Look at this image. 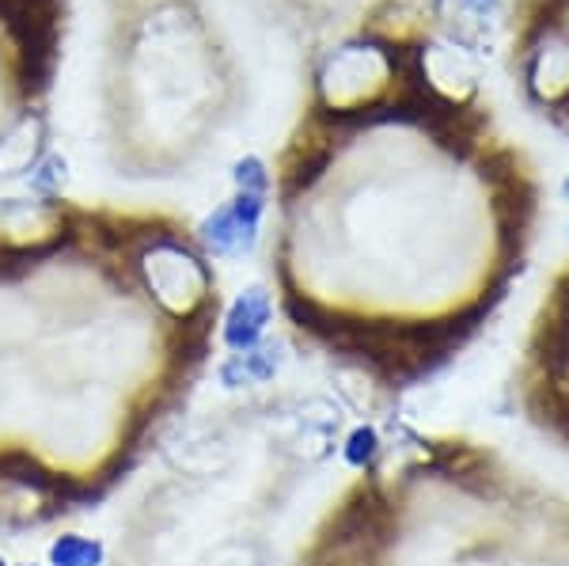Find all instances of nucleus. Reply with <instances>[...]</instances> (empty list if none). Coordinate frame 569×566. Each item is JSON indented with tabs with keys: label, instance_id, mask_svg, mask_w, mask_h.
I'll use <instances>...</instances> for the list:
<instances>
[{
	"label": "nucleus",
	"instance_id": "obj_1",
	"mask_svg": "<svg viewBox=\"0 0 569 566\" xmlns=\"http://www.w3.org/2000/svg\"><path fill=\"white\" fill-rule=\"evenodd\" d=\"M198 232L46 195L0 214V536L99 509L149 460L217 354Z\"/></svg>",
	"mask_w": 569,
	"mask_h": 566
},
{
	"label": "nucleus",
	"instance_id": "obj_2",
	"mask_svg": "<svg viewBox=\"0 0 569 566\" xmlns=\"http://www.w3.org/2000/svg\"><path fill=\"white\" fill-rule=\"evenodd\" d=\"M289 566H569V498L482 441L415 434L330 495Z\"/></svg>",
	"mask_w": 569,
	"mask_h": 566
},
{
	"label": "nucleus",
	"instance_id": "obj_4",
	"mask_svg": "<svg viewBox=\"0 0 569 566\" xmlns=\"http://www.w3.org/2000/svg\"><path fill=\"white\" fill-rule=\"evenodd\" d=\"M566 195H569V182H566Z\"/></svg>",
	"mask_w": 569,
	"mask_h": 566
},
{
	"label": "nucleus",
	"instance_id": "obj_3",
	"mask_svg": "<svg viewBox=\"0 0 569 566\" xmlns=\"http://www.w3.org/2000/svg\"><path fill=\"white\" fill-rule=\"evenodd\" d=\"M58 8L61 0H0V16L23 53L27 91H42L50 80L53 46H58Z\"/></svg>",
	"mask_w": 569,
	"mask_h": 566
}]
</instances>
